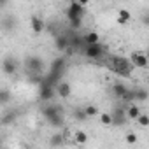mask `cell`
I'll return each mask as SVG.
<instances>
[{
  "mask_svg": "<svg viewBox=\"0 0 149 149\" xmlns=\"http://www.w3.org/2000/svg\"><path fill=\"white\" fill-rule=\"evenodd\" d=\"M111 67H112V70L121 74V76H128L130 70H132V63L126 58H119V56H114L111 60Z\"/></svg>",
  "mask_w": 149,
  "mask_h": 149,
  "instance_id": "6da1fadb",
  "label": "cell"
},
{
  "mask_svg": "<svg viewBox=\"0 0 149 149\" xmlns=\"http://www.w3.org/2000/svg\"><path fill=\"white\" fill-rule=\"evenodd\" d=\"M44 116L47 118V121H49L53 126H61V111L58 109V105L46 107V109H44Z\"/></svg>",
  "mask_w": 149,
  "mask_h": 149,
  "instance_id": "7a4b0ae2",
  "label": "cell"
},
{
  "mask_svg": "<svg viewBox=\"0 0 149 149\" xmlns=\"http://www.w3.org/2000/svg\"><path fill=\"white\" fill-rule=\"evenodd\" d=\"M104 51H105V47H104L100 42H95V44H86L84 54H86L88 58L95 60V58H100V56L104 54Z\"/></svg>",
  "mask_w": 149,
  "mask_h": 149,
  "instance_id": "3957f363",
  "label": "cell"
},
{
  "mask_svg": "<svg viewBox=\"0 0 149 149\" xmlns=\"http://www.w3.org/2000/svg\"><path fill=\"white\" fill-rule=\"evenodd\" d=\"M83 16H84V6H81L77 0L68 6V9H67V18H68V21H70V19H76V18H83Z\"/></svg>",
  "mask_w": 149,
  "mask_h": 149,
  "instance_id": "277c9868",
  "label": "cell"
},
{
  "mask_svg": "<svg viewBox=\"0 0 149 149\" xmlns=\"http://www.w3.org/2000/svg\"><path fill=\"white\" fill-rule=\"evenodd\" d=\"M53 97H54V88H53V84H49L47 81L40 83V88H39V98L44 100V102H47V100H51Z\"/></svg>",
  "mask_w": 149,
  "mask_h": 149,
  "instance_id": "5b68a950",
  "label": "cell"
},
{
  "mask_svg": "<svg viewBox=\"0 0 149 149\" xmlns=\"http://www.w3.org/2000/svg\"><path fill=\"white\" fill-rule=\"evenodd\" d=\"M25 65H26V68L30 70V72H40L42 70V65H44V61L40 60V58H37V56H28L26 60H25Z\"/></svg>",
  "mask_w": 149,
  "mask_h": 149,
  "instance_id": "8992f818",
  "label": "cell"
},
{
  "mask_svg": "<svg viewBox=\"0 0 149 149\" xmlns=\"http://www.w3.org/2000/svg\"><path fill=\"white\" fill-rule=\"evenodd\" d=\"M130 63H132V67L147 68V56L142 54V53H132V56H130Z\"/></svg>",
  "mask_w": 149,
  "mask_h": 149,
  "instance_id": "52a82bcc",
  "label": "cell"
},
{
  "mask_svg": "<svg viewBox=\"0 0 149 149\" xmlns=\"http://www.w3.org/2000/svg\"><path fill=\"white\" fill-rule=\"evenodd\" d=\"M2 70H4V74H7V76H14L16 70H18V65H16V61L13 58H6L4 63H2Z\"/></svg>",
  "mask_w": 149,
  "mask_h": 149,
  "instance_id": "ba28073f",
  "label": "cell"
},
{
  "mask_svg": "<svg viewBox=\"0 0 149 149\" xmlns=\"http://www.w3.org/2000/svg\"><path fill=\"white\" fill-rule=\"evenodd\" d=\"M70 84L68 83H58V86H56V93L61 97V98H67V97H70Z\"/></svg>",
  "mask_w": 149,
  "mask_h": 149,
  "instance_id": "9c48e42d",
  "label": "cell"
},
{
  "mask_svg": "<svg viewBox=\"0 0 149 149\" xmlns=\"http://www.w3.org/2000/svg\"><path fill=\"white\" fill-rule=\"evenodd\" d=\"M112 91H114V95L116 97H121V98H125V97H128V88L125 86V84H121V83H116L114 86H112Z\"/></svg>",
  "mask_w": 149,
  "mask_h": 149,
  "instance_id": "30bf717a",
  "label": "cell"
},
{
  "mask_svg": "<svg viewBox=\"0 0 149 149\" xmlns=\"http://www.w3.org/2000/svg\"><path fill=\"white\" fill-rule=\"evenodd\" d=\"M30 25H32V30H33L35 33H40V32L44 30V21H42L40 18H37V16H33V18L30 19Z\"/></svg>",
  "mask_w": 149,
  "mask_h": 149,
  "instance_id": "8fae6325",
  "label": "cell"
},
{
  "mask_svg": "<svg viewBox=\"0 0 149 149\" xmlns=\"http://www.w3.org/2000/svg\"><path fill=\"white\" fill-rule=\"evenodd\" d=\"M56 47H58L60 51H65V49H68V47H70V40H68V37H65V35H60V37H56Z\"/></svg>",
  "mask_w": 149,
  "mask_h": 149,
  "instance_id": "7c38bea8",
  "label": "cell"
},
{
  "mask_svg": "<svg viewBox=\"0 0 149 149\" xmlns=\"http://www.w3.org/2000/svg\"><path fill=\"white\" fill-rule=\"evenodd\" d=\"M83 42L84 44H95V42H100V35L97 32H88L84 37H83Z\"/></svg>",
  "mask_w": 149,
  "mask_h": 149,
  "instance_id": "4fadbf2b",
  "label": "cell"
},
{
  "mask_svg": "<svg viewBox=\"0 0 149 149\" xmlns=\"http://www.w3.org/2000/svg\"><path fill=\"white\" fill-rule=\"evenodd\" d=\"M130 19H132V14H130L126 9H119V13H118V23H121V25H126Z\"/></svg>",
  "mask_w": 149,
  "mask_h": 149,
  "instance_id": "5bb4252c",
  "label": "cell"
},
{
  "mask_svg": "<svg viewBox=\"0 0 149 149\" xmlns=\"http://www.w3.org/2000/svg\"><path fill=\"white\" fill-rule=\"evenodd\" d=\"M139 114H140V109H139L137 105H130L128 111H126V118H128V119H133V121L137 119Z\"/></svg>",
  "mask_w": 149,
  "mask_h": 149,
  "instance_id": "9a60e30c",
  "label": "cell"
},
{
  "mask_svg": "<svg viewBox=\"0 0 149 149\" xmlns=\"http://www.w3.org/2000/svg\"><path fill=\"white\" fill-rule=\"evenodd\" d=\"M111 116H112V125H123L125 123V118H126L123 114V111H119V109L116 111V114H111Z\"/></svg>",
  "mask_w": 149,
  "mask_h": 149,
  "instance_id": "2e32d148",
  "label": "cell"
},
{
  "mask_svg": "<svg viewBox=\"0 0 149 149\" xmlns=\"http://www.w3.org/2000/svg\"><path fill=\"white\" fill-rule=\"evenodd\" d=\"M11 100V91L9 90H0V105H6Z\"/></svg>",
  "mask_w": 149,
  "mask_h": 149,
  "instance_id": "e0dca14e",
  "label": "cell"
},
{
  "mask_svg": "<svg viewBox=\"0 0 149 149\" xmlns=\"http://www.w3.org/2000/svg\"><path fill=\"white\" fill-rule=\"evenodd\" d=\"M74 135H76V142H77V144H86V140H88V135H86V132L79 130V132H76V133H74Z\"/></svg>",
  "mask_w": 149,
  "mask_h": 149,
  "instance_id": "ac0fdd59",
  "label": "cell"
},
{
  "mask_svg": "<svg viewBox=\"0 0 149 149\" xmlns=\"http://www.w3.org/2000/svg\"><path fill=\"white\" fill-rule=\"evenodd\" d=\"M135 121H137L140 126H149V116H147V114H139Z\"/></svg>",
  "mask_w": 149,
  "mask_h": 149,
  "instance_id": "d6986e66",
  "label": "cell"
},
{
  "mask_svg": "<svg viewBox=\"0 0 149 149\" xmlns=\"http://www.w3.org/2000/svg\"><path fill=\"white\" fill-rule=\"evenodd\" d=\"M97 112H98V107H97V105H86V107H84V114H86L88 118L95 116Z\"/></svg>",
  "mask_w": 149,
  "mask_h": 149,
  "instance_id": "ffe728a7",
  "label": "cell"
},
{
  "mask_svg": "<svg viewBox=\"0 0 149 149\" xmlns=\"http://www.w3.org/2000/svg\"><path fill=\"white\" fill-rule=\"evenodd\" d=\"M83 25V18H76V19H70V28L72 30H79Z\"/></svg>",
  "mask_w": 149,
  "mask_h": 149,
  "instance_id": "44dd1931",
  "label": "cell"
},
{
  "mask_svg": "<svg viewBox=\"0 0 149 149\" xmlns=\"http://www.w3.org/2000/svg\"><path fill=\"white\" fill-rule=\"evenodd\" d=\"M100 123H102V125H107V126L112 125V116H111V114H102V116H100Z\"/></svg>",
  "mask_w": 149,
  "mask_h": 149,
  "instance_id": "7402d4cb",
  "label": "cell"
},
{
  "mask_svg": "<svg viewBox=\"0 0 149 149\" xmlns=\"http://www.w3.org/2000/svg\"><path fill=\"white\" fill-rule=\"evenodd\" d=\"M126 142H128V144H135V142H137V135H135V133H128V135H126Z\"/></svg>",
  "mask_w": 149,
  "mask_h": 149,
  "instance_id": "603a6c76",
  "label": "cell"
},
{
  "mask_svg": "<svg viewBox=\"0 0 149 149\" xmlns=\"http://www.w3.org/2000/svg\"><path fill=\"white\" fill-rule=\"evenodd\" d=\"M76 118H77V119H86V118H88V116H86V114H84V111H81V112H79V111H77V112H76Z\"/></svg>",
  "mask_w": 149,
  "mask_h": 149,
  "instance_id": "cb8c5ba5",
  "label": "cell"
},
{
  "mask_svg": "<svg viewBox=\"0 0 149 149\" xmlns=\"http://www.w3.org/2000/svg\"><path fill=\"white\" fill-rule=\"evenodd\" d=\"M137 97H139V98H140V100H146V98H147V95H146V91H144V90H140V91H139V95H137Z\"/></svg>",
  "mask_w": 149,
  "mask_h": 149,
  "instance_id": "d4e9b609",
  "label": "cell"
},
{
  "mask_svg": "<svg viewBox=\"0 0 149 149\" xmlns=\"http://www.w3.org/2000/svg\"><path fill=\"white\" fill-rule=\"evenodd\" d=\"M51 144H53V146H58V144H61V139H60V137H54V139L51 140Z\"/></svg>",
  "mask_w": 149,
  "mask_h": 149,
  "instance_id": "484cf974",
  "label": "cell"
},
{
  "mask_svg": "<svg viewBox=\"0 0 149 149\" xmlns=\"http://www.w3.org/2000/svg\"><path fill=\"white\" fill-rule=\"evenodd\" d=\"M77 2H79V4H81V6H88V4H90V2H91V0H77Z\"/></svg>",
  "mask_w": 149,
  "mask_h": 149,
  "instance_id": "4316f807",
  "label": "cell"
},
{
  "mask_svg": "<svg viewBox=\"0 0 149 149\" xmlns=\"http://www.w3.org/2000/svg\"><path fill=\"white\" fill-rule=\"evenodd\" d=\"M7 4V0H0V6H6Z\"/></svg>",
  "mask_w": 149,
  "mask_h": 149,
  "instance_id": "83f0119b",
  "label": "cell"
}]
</instances>
